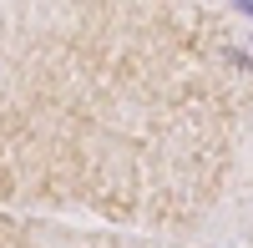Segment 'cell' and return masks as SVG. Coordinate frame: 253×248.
Here are the masks:
<instances>
[{
  "label": "cell",
  "instance_id": "cell-1",
  "mask_svg": "<svg viewBox=\"0 0 253 248\" xmlns=\"http://www.w3.org/2000/svg\"><path fill=\"white\" fill-rule=\"evenodd\" d=\"M238 15H248V20H253V0H243V5H238Z\"/></svg>",
  "mask_w": 253,
  "mask_h": 248
}]
</instances>
